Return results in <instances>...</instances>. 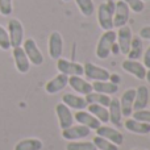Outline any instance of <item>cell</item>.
I'll return each mask as SVG.
<instances>
[{"mask_svg": "<svg viewBox=\"0 0 150 150\" xmlns=\"http://www.w3.org/2000/svg\"><path fill=\"white\" fill-rule=\"evenodd\" d=\"M113 12L115 1L105 0L98 8V23L103 30H112L113 29Z\"/></svg>", "mask_w": 150, "mask_h": 150, "instance_id": "cell-1", "label": "cell"}, {"mask_svg": "<svg viewBox=\"0 0 150 150\" xmlns=\"http://www.w3.org/2000/svg\"><path fill=\"white\" fill-rule=\"evenodd\" d=\"M116 42V32L112 30H104V33L100 36L96 45V57L100 59H107L111 54V46Z\"/></svg>", "mask_w": 150, "mask_h": 150, "instance_id": "cell-2", "label": "cell"}, {"mask_svg": "<svg viewBox=\"0 0 150 150\" xmlns=\"http://www.w3.org/2000/svg\"><path fill=\"white\" fill-rule=\"evenodd\" d=\"M8 36H9L11 47L21 46L24 42V28L23 24L17 18H11L8 23Z\"/></svg>", "mask_w": 150, "mask_h": 150, "instance_id": "cell-3", "label": "cell"}, {"mask_svg": "<svg viewBox=\"0 0 150 150\" xmlns=\"http://www.w3.org/2000/svg\"><path fill=\"white\" fill-rule=\"evenodd\" d=\"M23 49L32 65L41 66L44 63V55H42L41 50L38 49V46H37L36 41L33 38H26L23 44Z\"/></svg>", "mask_w": 150, "mask_h": 150, "instance_id": "cell-4", "label": "cell"}, {"mask_svg": "<svg viewBox=\"0 0 150 150\" xmlns=\"http://www.w3.org/2000/svg\"><path fill=\"white\" fill-rule=\"evenodd\" d=\"M130 9L122 0L115 1V12H113V28H121L127 25L129 21Z\"/></svg>", "mask_w": 150, "mask_h": 150, "instance_id": "cell-5", "label": "cell"}, {"mask_svg": "<svg viewBox=\"0 0 150 150\" xmlns=\"http://www.w3.org/2000/svg\"><path fill=\"white\" fill-rule=\"evenodd\" d=\"M57 70L61 74H65L67 76H82L83 75V65L71 61L58 58L57 59Z\"/></svg>", "mask_w": 150, "mask_h": 150, "instance_id": "cell-6", "label": "cell"}, {"mask_svg": "<svg viewBox=\"0 0 150 150\" xmlns=\"http://www.w3.org/2000/svg\"><path fill=\"white\" fill-rule=\"evenodd\" d=\"M132 29L129 28L128 25H124L121 28H119L116 33V41H117V45L120 47V53L124 55L128 54L130 49V44H132Z\"/></svg>", "mask_w": 150, "mask_h": 150, "instance_id": "cell-7", "label": "cell"}, {"mask_svg": "<svg viewBox=\"0 0 150 150\" xmlns=\"http://www.w3.org/2000/svg\"><path fill=\"white\" fill-rule=\"evenodd\" d=\"M83 75H86L88 79L96 82V80H108L111 74L108 70L100 67V66H96L95 63L87 62L86 65H83Z\"/></svg>", "mask_w": 150, "mask_h": 150, "instance_id": "cell-8", "label": "cell"}, {"mask_svg": "<svg viewBox=\"0 0 150 150\" xmlns=\"http://www.w3.org/2000/svg\"><path fill=\"white\" fill-rule=\"evenodd\" d=\"M95 132H96V136L105 138V140L111 141L112 144H115V145H117V146L124 142V136H122L121 132H119L116 128H111V127H108V125H100Z\"/></svg>", "mask_w": 150, "mask_h": 150, "instance_id": "cell-9", "label": "cell"}, {"mask_svg": "<svg viewBox=\"0 0 150 150\" xmlns=\"http://www.w3.org/2000/svg\"><path fill=\"white\" fill-rule=\"evenodd\" d=\"M47 47H49L50 58H53V59L61 58L62 52H63V38L59 32H52V34L49 36Z\"/></svg>", "mask_w": 150, "mask_h": 150, "instance_id": "cell-10", "label": "cell"}, {"mask_svg": "<svg viewBox=\"0 0 150 150\" xmlns=\"http://www.w3.org/2000/svg\"><path fill=\"white\" fill-rule=\"evenodd\" d=\"M91 134V130L88 128L83 127V125L78 124L75 127H69L66 129H62V137L67 141H75V140H82Z\"/></svg>", "mask_w": 150, "mask_h": 150, "instance_id": "cell-11", "label": "cell"}, {"mask_svg": "<svg viewBox=\"0 0 150 150\" xmlns=\"http://www.w3.org/2000/svg\"><path fill=\"white\" fill-rule=\"evenodd\" d=\"M55 115H57L58 122H59L61 129H66V128L71 127L74 122V116L71 113L70 108L65 105L63 103H59L55 105Z\"/></svg>", "mask_w": 150, "mask_h": 150, "instance_id": "cell-12", "label": "cell"}, {"mask_svg": "<svg viewBox=\"0 0 150 150\" xmlns=\"http://www.w3.org/2000/svg\"><path fill=\"white\" fill-rule=\"evenodd\" d=\"M134 95L136 90L134 88H128L127 91H124V93L121 95L120 100V108H121V115L124 117H130L133 112V103H134Z\"/></svg>", "mask_w": 150, "mask_h": 150, "instance_id": "cell-13", "label": "cell"}, {"mask_svg": "<svg viewBox=\"0 0 150 150\" xmlns=\"http://www.w3.org/2000/svg\"><path fill=\"white\" fill-rule=\"evenodd\" d=\"M74 120H76L78 124L88 128L90 130H96L101 125V122L99 121L95 116H92L90 112L84 111V109H83V111H78L74 115Z\"/></svg>", "mask_w": 150, "mask_h": 150, "instance_id": "cell-14", "label": "cell"}, {"mask_svg": "<svg viewBox=\"0 0 150 150\" xmlns=\"http://www.w3.org/2000/svg\"><path fill=\"white\" fill-rule=\"evenodd\" d=\"M121 67L124 71H127L128 74L133 75V76H136L140 80L145 79V76H146V67L142 63L138 62V61L125 59L124 62L121 63Z\"/></svg>", "mask_w": 150, "mask_h": 150, "instance_id": "cell-15", "label": "cell"}, {"mask_svg": "<svg viewBox=\"0 0 150 150\" xmlns=\"http://www.w3.org/2000/svg\"><path fill=\"white\" fill-rule=\"evenodd\" d=\"M13 59H15V66L20 74H26L30 69V62H29L28 57H26L25 52L21 46L13 47Z\"/></svg>", "mask_w": 150, "mask_h": 150, "instance_id": "cell-16", "label": "cell"}, {"mask_svg": "<svg viewBox=\"0 0 150 150\" xmlns=\"http://www.w3.org/2000/svg\"><path fill=\"white\" fill-rule=\"evenodd\" d=\"M69 86L78 93V95H83L86 96L87 93L92 92L93 88H92V84L87 80H84L83 78L80 76H69Z\"/></svg>", "mask_w": 150, "mask_h": 150, "instance_id": "cell-17", "label": "cell"}, {"mask_svg": "<svg viewBox=\"0 0 150 150\" xmlns=\"http://www.w3.org/2000/svg\"><path fill=\"white\" fill-rule=\"evenodd\" d=\"M67 83H69V76L59 73L57 76H54L52 80H49L45 84V91L47 93H50V95H53V93H57L59 91H62L67 86Z\"/></svg>", "mask_w": 150, "mask_h": 150, "instance_id": "cell-18", "label": "cell"}, {"mask_svg": "<svg viewBox=\"0 0 150 150\" xmlns=\"http://www.w3.org/2000/svg\"><path fill=\"white\" fill-rule=\"evenodd\" d=\"M108 113H109V121L115 125L116 128L122 127L121 121V108H120V100L117 98H112L111 103L108 105Z\"/></svg>", "mask_w": 150, "mask_h": 150, "instance_id": "cell-19", "label": "cell"}, {"mask_svg": "<svg viewBox=\"0 0 150 150\" xmlns=\"http://www.w3.org/2000/svg\"><path fill=\"white\" fill-rule=\"evenodd\" d=\"M62 103L69 108L76 109V111H83L88 105L84 98H82L80 95H74V93H65L62 96Z\"/></svg>", "mask_w": 150, "mask_h": 150, "instance_id": "cell-20", "label": "cell"}, {"mask_svg": "<svg viewBox=\"0 0 150 150\" xmlns=\"http://www.w3.org/2000/svg\"><path fill=\"white\" fill-rule=\"evenodd\" d=\"M125 127V129L129 130L132 133H136V134H149L150 133V124H146V122L138 121L136 119H127L125 122L122 124Z\"/></svg>", "mask_w": 150, "mask_h": 150, "instance_id": "cell-21", "label": "cell"}, {"mask_svg": "<svg viewBox=\"0 0 150 150\" xmlns=\"http://www.w3.org/2000/svg\"><path fill=\"white\" fill-rule=\"evenodd\" d=\"M149 103V90L145 86H141L136 90L134 95V103H133V109L138 111V109H145Z\"/></svg>", "mask_w": 150, "mask_h": 150, "instance_id": "cell-22", "label": "cell"}, {"mask_svg": "<svg viewBox=\"0 0 150 150\" xmlns=\"http://www.w3.org/2000/svg\"><path fill=\"white\" fill-rule=\"evenodd\" d=\"M92 88L95 92H100L104 95H115L119 91V86L109 80H96L92 83Z\"/></svg>", "mask_w": 150, "mask_h": 150, "instance_id": "cell-23", "label": "cell"}, {"mask_svg": "<svg viewBox=\"0 0 150 150\" xmlns=\"http://www.w3.org/2000/svg\"><path fill=\"white\" fill-rule=\"evenodd\" d=\"M87 109L92 116H95L96 119L99 120L103 124H107L109 122V113H108V108L107 107H103L100 104H88Z\"/></svg>", "mask_w": 150, "mask_h": 150, "instance_id": "cell-24", "label": "cell"}, {"mask_svg": "<svg viewBox=\"0 0 150 150\" xmlns=\"http://www.w3.org/2000/svg\"><path fill=\"white\" fill-rule=\"evenodd\" d=\"M44 144L38 138H25L16 144L15 150H42Z\"/></svg>", "mask_w": 150, "mask_h": 150, "instance_id": "cell-25", "label": "cell"}, {"mask_svg": "<svg viewBox=\"0 0 150 150\" xmlns=\"http://www.w3.org/2000/svg\"><path fill=\"white\" fill-rule=\"evenodd\" d=\"M84 99H86V101H87V104H100V105L107 107V108H108L109 103H111L109 95H104V93L95 92V91L87 93V95L84 96Z\"/></svg>", "mask_w": 150, "mask_h": 150, "instance_id": "cell-26", "label": "cell"}, {"mask_svg": "<svg viewBox=\"0 0 150 150\" xmlns=\"http://www.w3.org/2000/svg\"><path fill=\"white\" fill-rule=\"evenodd\" d=\"M142 49H144V45H142V40L138 36L133 37L132 38V44H130V49L128 52V59H133V61H137L138 58L142 57Z\"/></svg>", "mask_w": 150, "mask_h": 150, "instance_id": "cell-27", "label": "cell"}, {"mask_svg": "<svg viewBox=\"0 0 150 150\" xmlns=\"http://www.w3.org/2000/svg\"><path fill=\"white\" fill-rule=\"evenodd\" d=\"M76 7L79 8V11L82 12L83 16L90 17L93 12H95V4L92 0H75Z\"/></svg>", "mask_w": 150, "mask_h": 150, "instance_id": "cell-28", "label": "cell"}, {"mask_svg": "<svg viewBox=\"0 0 150 150\" xmlns=\"http://www.w3.org/2000/svg\"><path fill=\"white\" fill-rule=\"evenodd\" d=\"M92 144L95 145L96 150H119L117 145H115L111 141L105 140V138H103V137H99V136L93 137Z\"/></svg>", "mask_w": 150, "mask_h": 150, "instance_id": "cell-29", "label": "cell"}, {"mask_svg": "<svg viewBox=\"0 0 150 150\" xmlns=\"http://www.w3.org/2000/svg\"><path fill=\"white\" fill-rule=\"evenodd\" d=\"M66 150H96V148L90 141H70L66 145Z\"/></svg>", "mask_w": 150, "mask_h": 150, "instance_id": "cell-30", "label": "cell"}, {"mask_svg": "<svg viewBox=\"0 0 150 150\" xmlns=\"http://www.w3.org/2000/svg\"><path fill=\"white\" fill-rule=\"evenodd\" d=\"M132 117L138 120V121L150 124V111L149 109H138V111L132 112Z\"/></svg>", "mask_w": 150, "mask_h": 150, "instance_id": "cell-31", "label": "cell"}, {"mask_svg": "<svg viewBox=\"0 0 150 150\" xmlns=\"http://www.w3.org/2000/svg\"><path fill=\"white\" fill-rule=\"evenodd\" d=\"M122 1L134 13H141L144 11V8H145V4H144L142 0H122Z\"/></svg>", "mask_w": 150, "mask_h": 150, "instance_id": "cell-32", "label": "cell"}, {"mask_svg": "<svg viewBox=\"0 0 150 150\" xmlns=\"http://www.w3.org/2000/svg\"><path fill=\"white\" fill-rule=\"evenodd\" d=\"M0 49L1 50H9L11 49V41L8 32L0 25Z\"/></svg>", "mask_w": 150, "mask_h": 150, "instance_id": "cell-33", "label": "cell"}, {"mask_svg": "<svg viewBox=\"0 0 150 150\" xmlns=\"http://www.w3.org/2000/svg\"><path fill=\"white\" fill-rule=\"evenodd\" d=\"M12 0H0V13L4 16H9L12 13Z\"/></svg>", "mask_w": 150, "mask_h": 150, "instance_id": "cell-34", "label": "cell"}, {"mask_svg": "<svg viewBox=\"0 0 150 150\" xmlns=\"http://www.w3.org/2000/svg\"><path fill=\"white\" fill-rule=\"evenodd\" d=\"M138 37H140L141 40H148V41H150V26H144V28H141Z\"/></svg>", "mask_w": 150, "mask_h": 150, "instance_id": "cell-35", "label": "cell"}, {"mask_svg": "<svg viewBox=\"0 0 150 150\" xmlns=\"http://www.w3.org/2000/svg\"><path fill=\"white\" fill-rule=\"evenodd\" d=\"M144 66L146 69H150V45L144 53Z\"/></svg>", "mask_w": 150, "mask_h": 150, "instance_id": "cell-36", "label": "cell"}, {"mask_svg": "<svg viewBox=\"0 0 150 150\" xmlns=\"http://www.w3.org/2000/svg\"><path fill=\"white\" fill-rule=\"evenodd\" d=\"M108 80H109V82H112V83H115V84L119 86V83L121 82V78H120L117 74H111V75H109V79H108Z\"/></svg>", "mask_w": 150, "mask_h": 150, "instance_id": "cell-37", "label": "cell"}, {"mask_svg": "<svg viewBox=\"0 0 150 150\" xmlns=\"http://www.w3.org/2000/svg\"><path fill=\"white\" fill-rule=\"evenodd\" d=\"M111 53L115 55H117L120 53V47H119V45H117V42H113V45L111 46Z\"/></svg>", "mask_w": 150, "mask_h": 150, "instance_id": "cell-38", "label": "cell"}, {"mask_svg": "<svg viewBox=\"0 0 150 150\" xmlns=\"http://www.w3.org/2000/svg\"><path fill=\"white\" fill-rule=\"evenodd\" d=\"M145 79L148 80V83H150V69L148 71H146V76H145Z\"/></svg>", "mask_w": 150, "mask_h": 150, "instance_id": "cell-39", "label": "cell"}, {"mask_svg": "<svg viewBox=\"0 0 150 150\" xmlns=\"http://www.w3.org/2000/svg\"><path fill=\"white\" fill-rule=\"evenodd\" d=\"M62 1H70V0H62Z\"/></svg>", "mask_w": 150, "mask_h": 150, "instance_id": "cell-40", "label": "cell"}, {"mask_svg": "<svg viewBox=\"0 0 150 150\" xmlns=\"http://www.w3.org/2000/svg\"><path fill=\"white\" fill-rule=\"evenodd\" d=\"M142 1H148V0H142Z\"/></svg>", "mask_w": 150, "mask_h": 150, "instance_id": "cell-41", "label": "cell"}, {"mask_svg": "<svg viewBox=\"0 0 150 150\" xmlns=\"http://www.w3.org/2000/svg\"><path fill=\"white\" fill-rule=\"evenodd\" d=\"M132 150H138V149H132Z\"/></svg>", "mask_w": 150, "mask_h": 150, "instance_id": "cell-42", "label": "cell"}]
</instances>
